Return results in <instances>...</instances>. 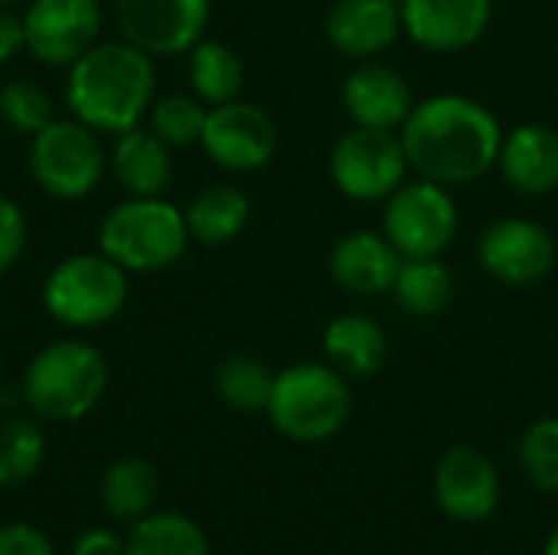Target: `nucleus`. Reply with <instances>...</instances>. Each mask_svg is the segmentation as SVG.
Returning <instances> with one entry per match:
<instances>
[{
	"label": "nucleus",
	"mask_w": 558,
	"mask_h": 555,
	"mask_svg": "<svg viewBox=\"0 0 558 555\" xmlns=\"http://www.w3.org/2000/svg\"><path fill=\"white\" fill-rule=\"evenodd\" d=\"M392 3H399V7H402V3H405V0H392Z\"/></svg>",
	"instance_id": "e433bc0d"
},
{
	"label": "nucleus",
	"mask_w": 558,
	"mask_h": 555,
	"mask_svg": "<svg viewBox=\"0 0 558 555\" xmlns=\"http://www.w3.org/2000/svg\"><path fill=\"white\" fill-rule=\"evenodd\" d=\"M157 69L154 56L134 43H95L69 65L65 105L98 134H124L137 128L154 105Z\"/></svg>",
	"instance_id": "f03ea898"
},
{
	"label": "nucleus",
	"mask_w": 558,
	"mask_h": 555,
	"mask_svg": "<svg viewBox=\"0 0 558 555\" xmlns=\"http://www.w3.org/2000/svg\"><path fill=\"white\" fill-rule=\"evenodd\" d=\"M128 555H209V540L203 527L183 514H147L131 523Z\"/></svg>",
	"instance_id": "a878e982"
},
{
	"label": "nucleus",
	"mask_w": 558,
	"mask_h": 555,
	"mask_svg": "<svg viewBox=\"0 0 558 555\" xmlns=\"http://www.w3.org/2000/svg\"><path fill=\"white\" fill-rule=\"evenodd\" d=\"M199 144L219 167L252 173L268 167L278 154V124L265 108L235 98L209 108Z\"/></svg>",
	"instance_id": "f8f14e48"
},
{
	"label": "nucleus",
	"mask_w": 558,
	"mask_h": 555,
	"mask_svg": "<svg viewBox=\"0 0 558 555\" xmlns=\"http://www.w3.org/2000/svg\"><path fill=\"white\" fill-rule=\"evenodd\" d=\"M43 304L65 327H101L128 304V272L105 252L69 255L49 272Z\"/></svg>",
	"instance_id": "423d86ee"
},
{
	"label": "nucleus",
	"mask_w": 558,
	"mask_h": 555,
	"mask_svg": "<svg viewBox=\"0 0 558 555\" xmlns=\"http://www.w3.org/2000/svg\"><path fill=\"white\" fill-rule=\"evenodd\" d=\"M20 49H26L23 16H16L7 3H0V65L10 62Z\"/></svg>",
	"instance_id": "f704fd0d"
},
{
	"label": "nucleus",
	"mask_w": 558,
	"mask_h": 555,
	"mask_svg": "<svg viewBox=\"0 0 558 555\" xmlns=\"http://www.w3.org/2000/svg\"><path fill=\"white\" fill-rule=\"evenodd\" d=\"M494 20V0H405L402 33L428 52L471 49Z\"/></svg>",
	"instance_id": "2eb2a0df"
},
{
	"label": "nucleus",
	"mask_w": 558,
	"mask_h": 555,
	"mask_svg": "<svg viewBox=\"0 0 558 555\" xmlns=\"http://www.w3.org/2000/svg\"><path fill=\"white\" fill-rule=\"evenodd\" d=\"M389 294L396 298V304L402 311H409L415 317H438L441 311H448V304L454 298V275L441 262V255L402 258Z\"/></svg>",
	"instance_id": "b1692460"
},
{
	"label": "nucleus",
	"mask_w": 558,
	"mask_h": 555,
	"mask_svg": "<svg viewBox=\"0 0 558 555\" xmlns=\"http://www.w3.org/2000/svg\"><path fill=\"white\" fill-rule=\"evenodd\" d=\"M108 389V363L101 350L82 340H56L43 347L26 373L23 396L26 406L49 422L85 419Z\"/></svg>",
	"instance_id": "7ed1b4c3"
},
{
	"label": "nucleus",
	"mask_w": 558,
	"mask_h": 555,
	"mask_svg": "<svg viewBox=\"0 0 558 555\" xmlns=\"http://www.w3.org/2000/svg\"><path fill=\"white\" fill-rule=\"evenodd\" d=\"M0 118L20 134H39L52 118V98L36 82H7L0 88Z\"/></svg>",
	"instance_id": "7c9ffc66"
},
{
	"label": "nucleus",
	"mask_w": 558,
	"mask_h": 555,
	"mask_svg": "<svg viewBox=\"0 0 558 555\" xmlns=\"http://www.w3.org/2000/svg\"><path fill=\"white\" fill-rule=\"evenodd\" d=\"M26 249V219H23V209L0 196V275L10 272L20 255Z\"/></svg>",
	"instance_id": "2f4dec72"
},
{
	"label": "nucleus",
	"mask_w": 558,
	"mask_h": 555,
	"mask_svg": "<svg viewBox=\"0 0 558 555\" xmlns=\"http://www.w3.org/2000/svg\"><path fill=\"white\" fill-rule=\"evenodd\" d=\"M111 170L131 196H163L173 177L170 147L154 131L131 128L118 134Z\"/></svg>",
	"instance_id": "412c9836"
},
{
	"label": "nucleus",
	"mask_w": 558,
	"mask_h": 555,
	"mask_svg": "<svg viewBox=\"0 0 558 555\" xmlns=\"http://www.w3.org/2000/svg\"><path fill=\"white\" fill-rule=\"evenodd\" d=\"M98 242L128 275H144L173 265L186 252L190 229L186 216L163 196H131L105 216Z\"/></svg>",
	"instance_id": "39448f33"
},
{
	"label": "nucleus",
	"mask_w": 558,
	"mask_h": 555,
	"mask_svg": "<svg viewBox=\"0 0 558 555\" xmlns=\"http://www.w3.org/2000/svg\"><path fill=\"white\" fill-rule=\"evenodd\" d=\"M324 357L347 379H366L383 370L389 357V340L379 321H373L369 314L350 311V314H337L327 324Z\"/></svg>",
	"instance_id": "aec40b11"
},
{
	"label": "nucleus",
	"mask_w": 558,
	"mask_h": 555,
	"mask_svg": "<svg viewBox=\"0 0 558 555\" xmlns=\"http://www.w3.org/2000/svg\"><path fill=\"white\" fill-rule=\"evenodd\" d=\"M546 555H558V530L549 536V543H546Z\"/></svg>",
	"instance_id": "c9c22d12"
},
{
	"label": "nucleus",
	"mask_w": 558,
	"mask_h": 555,
	"mask_svg": "<svg viewBox=\"0 0 558 555\" xmlns=\"http://www.w3.org/2000/svg\"><path fill=\"white\" fill-rule=\"evenodd\" d=\"M0 555H56L49 536L29 523L0 527Z\"/></svg>",
	"instance_id": "473e14b6"
},
{
	"label": "nucleus",
	"mask_w": 558,
	"mask_h": 555,
	"mask_svg": "<svg viewBox=\"0 0 558 555\" xmlns=\"http://www.w3.org/2000/svg\"><path fill=\"white\" fill-rule=\"evenodd\" d=\"M98 0H33L23 13L26 49L46 65H72L98 43Z\"/></svg>",
	"instance_id": "ddd939ff"
},
{
	"label": "nucleus",
	"mask_w": 558,
	"mask_h": 555,
	"mask_svg": "<svg viewBox=\"0 0 558 555\" xmlns=\"http://www.w3.org/2000/svg\"><path fill=\"white\" fill-rule=\"evenodd\" d=\"M157 491H160V478H157L154 464L137 455H128V458L111 461L108 471L101 474L98 500L111 520L137 523L141 517H147L154 510Z\"/></svg>",
	"instance_id": "4be33fe9"
},
{
	"label": "nucleus",
	"mask_w": 558,
	"mask_h": 555,
	"mask_svg": "<svg viewBox=\"0 0 558 555\" xmlns=\"http://www.w3.org/2000/svg\"><path fill=\"white\" fill-rule=\"evenodd\" d=\"M275 373L248 353L229 357L216 370V396L235 412H265L271 399Z\"/></svg>",
	"instance_id": "bb28decb"
},
{
	"label": "nucleus",
	"mask_w": 558,
	"mask_h": 555,
	"mask_svg": "<svg viewBox=\"0 0 558 555\" xmlns=\"http://www.w3.org/2000/svg\"><path fill=\"white\" fill-rule=\"evenodd\" d=\"M324 33L340 56L366 62L399 39L402 7L392 0H337L327 10Z\"/></svg>",
	"instance_id": "f3484780"
},
{
	"label": "nucleus",
	"mask_w": 558,
	"mask_h": 555,
	"mask_svg": "<svg viewBox=\"0 0 558 555\" xmlns=\"http://www.w3.org/2000/svg\"><path fill=\"white\" fill-rule=\"evenodd\" d=\"M0 3H16V0H0Z\"/></svg>",
	"instance_id": "4c0bfd02"
},
{
	"label": "nucleus",
	"mask_w": 558,
	"mask_h": 555,
	"mask_svg": "<svg viewBox=\"0 0 558 555\" xmlns=\"http://www.w3.org/2000/svg\"><path fill=\"white\" fill-rule=\"evenodd\" d=\"M248 213L252 203L235 186H209L183 209L190 239L203 245H226L239 239V232L248 226Z\"/></svg>",
	"instance_id": "5701e85b"
},
{
	"label": "nucleus",
	"mask_w": 558,
	"mask_h": 555,
	"mask_svg": "<svg viewBox=\"0 0 558 555\" xmlns=\"http://www.w3.org/2000/svg\"><path fill=\"white\" fill-rule=\"evenodd\" d=\"M435 497L451 520L481 523L500 504V474L484 451L471 445L448 448L435 468Z\"/></svg>",
	"instance_id": "4468645a"
},
{
	"label": "nucleus",
	"mask_w": 558,
	"mask_h": 555,
	"mask_svg": "<svg viewBox=\"0 0 558 555\" xmlns=\"http://www.w3.org/2000/svg\"><path fill=\"white\" fill-rule=\"evenodd\" d=\"M206 114L209 111L196 95H167L150 105V131L167 147H190L199 144Z\"/></svg>",
	"instance_id": "c85d7f7f"
},
{
	"label": "nucleus",
	"mask_w": 558,
	"mask_h": 555,
	"mask_svg": "<svg viewBox=\"0 0 558 555\" xmlns=\"http://www.w3.org/2000/svg\"><path fill=\"white\" fill-rule=\"evenodd\" d=\"M209 10V0H118L114 20L121 36L147 56H180L203 39Z\"/></svg>",
	"instance_id": "9b49d317"
},
{
	"label": "nucleus",
	"mask_w": 558,
	"mask_h": 555,
	"mask_svg": "<svg viewBox=\"0 0 558 555\" xmlns=\"http://www.w3.org/2000/svg\"><path fill=\"white\" fill-rule=\"evenodd\" d=\"M340 101L356 128H376V131H399L415 105L405 75L376 59L360 62L343 79Z\"/></svg>",
	"instance_id": "dca6fc26"
},
{
	"label": "nucleus",
	"mask_w": 558,
	"mask_h": 555,
	"mask_svg": "<svg viewBox=\"0 0 558 555\" xmlns=\"http://www.w3.org/2000/svg\"><path fill=\"white\" fill-rule=\"evenodd\" d=\"M353 409L350 383L330 363H298L275 373L268 419L271 425L301 445H317L333 438Z\"/></svg>",
	"instance_id": "20e7f679"
},
{
	"label": "nucleus",
	"mask_w": 558,
	"mask_h": 555,
	"mask_svg": "<svg viewBox=\"0 0 558 555\" xmlns=\"http://www.w3.org/2000/svg\"><path fill=\"white\" fill-rule=\"evenodd\" d=\"M402 255L399 249L373 229L347 232L330 252L333 281L353 298H379L392 291Z\"/></svg>",
	"instance_id": "a211bd4d"
},
{
	"label": "nucleus",
	"mask_w": 558,
	"mask_h": 555,
	"mask_svg": "<svg viewBox=\"0 0 558 555\" xmlns=\"http://www.w3.org/2000/svg\"><path fill=\"white\" fill-rule=\"evenodd\" d=\"M504 180L523 196H546L558 190V131L549 124H517L504 134L500 160Z\"/></svg>",
	"instance_id": "6ab92c4d"
},
{
	"label": "nucleus",
	"mask_w": 558,
	"mask_h": 555,
	"mask_svg": "<svg viewBox=\"0 0 558 555\" xmlns=\"http://www.w3.org/2000/svg\"><path fill=\"white\" fill-rule=\"evenodd\" d=\"M461 229L458 203L448 186L435 180H405L383 213V236L399 249L402 258L445 255Z\"/></svg>",
	"instance_id": "1a4fd4ad"
},
{
	"label": "nucleus",
	"mask_w": 558,
	"mask_h": 555,
	"mask_svg": "<svg viewBox=\"0 0 558 555\" xmlns=\"http://www.w3.org/2000/svg\"><path fill=\"white\" fill-rule=\"evenodd\" d=\"M399 131L350 128L330 150V180L353 203H386L409 177Z\"/></svg>",
	"instance_id": "6e6552de"
},
{
	"label": "nucleus",
	"mask_w": 558,
	"mask_h": 555,
	"mask_svg": "<svg viewBox=\"0 0 558 555\" xmlns=\"http://www.w3.org/2000/svg\"><path fill=\"white\" fill-rule=\"evenodd\" d=\"M481 268L510 288H530L553 275L558 258L553 232L536 219H497L477 242Z\"/></svg>",
	"instance_id": "9d476101"
},
{
	"label": "nucleus",
	"mask_w": 558,
	"mask_h": 555,
	"mask_svg": "<svg viewBox=\"0 0 558 555\" xmlns=\"http://www.w3.org/2000/svg\"><path fill=\"white\" fill-rule=\"evenodd\" d=\"M105 147L95 128L72 121H49L33 134L29 170L43 193L56 200H85L105 177Z\"/></svg>",
	"instance_id": "0eeeda50"
},
{
	"label": "nucleus",
	"mask_w": 558,
	"mask_h": 555,
	"mask_svg": "<svg viewBox=\"0 0 558 555\" xmlns=\"http://www.w3.org/2000/svg\"><path fill=\"white\" fill-rule=\"evenodd\" d=\"M520 464L539 491H558V419H539L523 432Z\"/></svg>",
	"instance_id": "c756f323"
},
{
	"label": "nucleus",
	"mask_w": 558,
	"mask_h": 555,
	"mask_svg": "<svg viewBox=\"0 0 558 555\" xmlns=\"http://www.w3.org/2000/svg\"><path fill=\"white\" fill-rule=\"evenodd\" d=\"M72 555H128V543L111 530H85L75 540Z\"/></svg>",
	"instance_id": "72a5a7b5"
},
{
	"label": "nucleus",
	"mask_w": 558,
	"mask_h": 555,
	"mask_svg": "<svg viewBox=\"0 0 558 555\" xmlns=\"http://www.w3.org/2000/svg\"><path fill=\"white\" fill-rule=\"evenodd\" d=\"M497 114L471 95H428L412 105L399 128L409 167L441 186H464L487 177L504 147Z\"/></svg>",
	"instance_id": "f257e3e1"
},
{
	"label": "nucleus",
	"mask_w": 558,
	"mask_h": 555,
	"mask_svg": "<svg viewBox=\"0 0 558 555\" xmlns=\"http://www.w3.org/2000/svg\"><path fill=\"white\" fill-rule=\"evenodd\" d=\"M186 75H190L193 95L209 108L235 101L245 85V65H242L239 52L219 39H199L190 49Z\"/></svg>",
	"instance_id": "393cba45"
},
{
	"label": "nucleus",
	"mask_w": 558,
	"mask_h": 555,
	"mask_svg": "<svg viewBox=\"0 0 558 555\" xmlns=\"http://www.w3.org/2000/svg\"><path fill=\"white\" fill-rule=\"evenodd\" d=\"M46 458L43 429L29 419H10L0 425V487H23L36 478Z\"/></svg>",
	"instance_id": "cd10ccee"
}]
</instances>
